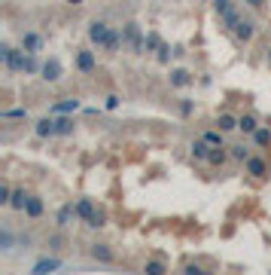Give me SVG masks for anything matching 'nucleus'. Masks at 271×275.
<instances>
[{
  "label": "nucleus",
  "instance_id": "obj_7",
  "mask_svg": "<svg viewBox=\"0 0 271 275\" xmlns=\"http://www.w3.org/2000/svg\"><path fill=\"white\" fill-rule=\"evenodd\" d=\"M76 217H80L76 205H73V202H64V205L58 208V214H55V226H58V229H67V226H70Z\"/></svg>",
  "mask_w": 271,
  "mask_h": 275
},
{
  "label": "nucleus",
  "instance_id": "obj_2",
  "mask_svg": "<svg viewBox=\"0 0 271 275\" xmlns=\"http://www.w3.org/2000/svg\"><path fill=\"white\" fill-rule=\"evenodd\" d=\"M122 37H125V46H128L134 55H143V52H146V37H143V31H140L137 22H128V25L122 28Z\"/></svg>",
  "mask_w": 271,
  "mask_h": 275
},
{
  "label": "nucleus",
  "instance_id": "obj_37",
  "mask_svg": "<svg viewBox=\"0 0 271 275\" xmlns=\"http://www.w3.org/2000/svg\"><path fill=\"white\" fill-rule=\"evenodd\" d=\"M265 61H268V67H271V46L265 49Z\"/></svg>",
  "mask_w": 271,
  "mask_h": 275
},
{
  "label": "nucleus",
  "instance_id": "obj_14",
  "mask_svg": "<svg viewBox=\"0 0 271 275\" xmlns=\"http://www.w3.org/2000/svg\"><path fill=\"white\" fill-rule=\"evenodd\" d=\"M189 153H192V159H195V162H207L210 144H207L204 138H195V141H192V147H189Z\"/></svg>",
  "mask_w": 271,
  "mask_h": 275
},
{
  "label": "nucleus",
  "instance_id": "obj_38",
  "mask_svg": "<svg viewBox=\"0 0 271 275\" xmlns=\"http://www.w3.org/2000/svg\"><path fill=\"white\" fill-rule=\"evenodd\" d=\"M64 4H83V0H64Z\"/></svg>",
  "mask_w": 271,
  "mask_h": 275
},
{
  "label": "nucleus",
  "instance_id": "obj_33",
  "mask_svg": "<svg viewBox=\"0 0 271 275\" xmlns=\"http://www.w3.org/2000/svg\"><path fill=\"white\" fill-rule=\"evenodd\" d=\"M10 199H13V187L4 180L0 184V205H10Z\"/></svg>",
  "mask_w": 271,
  "mask_h": 275
},
{
  "label": "nucleus",
  "instance_id": "obj_20",
  "mask_svg": "<svg viewBox=\"0 0 271 275\" xmlns=\"http://www.w3.org/2000/svg\"><path fill=\"white\" fill-rule=\"evenodd\" d=\"M256 129H259V120H256L253 113H241V116H238V132H244V135H253Z\"/></svg>",
  "mask_w": 271,
  "mask_h": 275
},
{
  "label": "nucleus",
  "instance_id": "obj_23",
  "mask_svg": "<svg viewBox=\"0 0 271 275\" xmlns=\"http://www.w3.org/2000/svg\"><path fill=\"white\" fill-rule=\"evenodd\" d=\"M201 138H204L210 147H225V132H219V129H207Z\"/></svg>",
  "mask_w": 271,
  "mask_h": 275
},
{
  "label": "nucleus",
  "instance_id": "obj_39",
  "mask_svg": "<svg viewBox=\"0 0 271 275\" xmlns=\"http://www.w3.org/2000/svg\"><path fill=\"white\" fill-rule=\"evenodd\" d=\"M204 4H213V0H204Z\"/></svg>",
  "mask_w": 271,
  "mask_h": 275
},
{
  "label": "nucleus",
  "instance_id": "obj_21",
  "mask_svg": "<svg viewBox=\"0 0 271 275\" xmlns=\"http://www.w3.org/2000/svg\"><path fill=\"white\" fill-rule=\"evenodd\" d=\"M80 110V98H61L58 104H52V113H76Z\"/></svg>",
  "mask_w": 271,
  "mask_h": 275
},
{
  "label": "nucleus",
  "instance_id": "obj_28",
  "mask_svg": "<svg viewBox=\"0 0 271 275\" xmlns=\"http://www.w3.org/2000/svg\"><path fill=\"white\" fill-rule=\"evenodd\" d=\"M0 120H7V123H13V120H28V110H25V107H13V110H4V113H0Z\"/></svg>",
  "mask_w": 271,
  "mask_h": 275
},
{
  "label": "nucleus",
  "instance_id": "obj_8",
  "mask_svg": "<svg viewBox=\"0 0 271 275\" xmlns=\"http://www.w3.org/2000/svg\"><path fill=\"white\" fill-rule=\"evenodd\" d=\"M168 83H171V89H186V86L195 83V76H192V70H186V67H177V70H171Z\"/></svg>",
  "mask_w": 271,
  "mask_h": 275
},
{
  "label": "nucleus",
  "instance_id": "obj_10",
  "mask_svg": "<svg viewBox=\"0 0 271 275\" xmlns=\"http://www.w3.org/2000/svg\"><path fill=\"white\" fill-rule=\"evenodd\" d=\"M43 214H46V202H43V196L31 193V199H28V208H25V217H31V220H40Z\"/></svg>",
  "mask_w": 271,
  "mask_h": 275
},
{
  "label": "nucleus",
  "instance_id": "obj_11",
  "mask_svg": "<svg viewBox=\"0 0 271 275\" xmlns=\"http://www.w3.org/2000/svg\"><path fill=\"white\" fill-rule=\"evenodd\" d=\"M40 76H43L46 83H58L61 80V61L58 58H46L43 67H40Z\"/></svg>",
  "mask_w": 271,
  "mask_h": 275
},
{
  "label": "nucleus",
  "instance_id": "obj_24",
  "mask_svg": "<svg viewBox=\"0 0 271 275\" xmlns=\"http://www.w3.org/2000/svg\"><path fill=\"white\" fill-rule=\"evenodd\" d=\"M238 22H241V10H238V7H235V10H231V13H225V16L219 19V25H222V28H225L228 34H231V28H235Z\"/></svg>",
  "mask_w": 271,
  "mask_h": 275
},
{
  "label": "nucleus",
  "instance_id": "obj_15",
  "mask_svg": "<svg viewBox=\"0 0 271 275\" xmlns=\"http://www.w3.org/2000/svg\"><path fill=\"white\" fill-rule=\"evenodd\" d=\"M22 49H25V52H40V49H43V37L37 34V31L22 34Z\"/></svg>",
  "mask_w": 271,
  "mask_h": 275
},
{
  "label": "nucleus",
  "instance_id": "obj_9",
  "mask_svg": "<svg viewBox=\"0 0 271 275\" xmlns=\"http://www.w3.org/2000/svg\"><path fill=\"white\" fill-rule=\"evenodd\" d=\"M228 162H231L228 147H210V156H207V165L210 168H225Z\"/></svg>",
  "mask_w": 271,
  "mask_h": 275
},
{
  "label": "nucleus",
  "instance_id": "obj_3",
  "mask_svg": "<svg viewBox=\"0 0 271 275\" xmlns=\"http://www.w3.org/2000/svg\"><path fill=\"white\" fill-rule=\"evenodd\" d=\"M244 171H247L250 177H256V180H268V177H271V162H268V156L253 153L250 159L244 162Z\"/></svg>",
  "mask_w": 271,
  "mask_h": 275
},
{
  "label": "nucleus",
  "instance_id": "obj_5",
  "mask_svg": "<svg viewBox=\"0 0 271 275\" xmlns=\"http://www.w3.org/2000/svg\"><path fill=\"white\" fill-rule=\"evenodd\" d=\"M76 70H80V73H95L98 70V55L89 46L76 49Z\"/></svg>",
  "mask_w": 271,
  "mask_h": 275
},
{
  "label": "nucleus",
  "instance_id": "obj_35",
  "mask_svg": "<svg viewBox=\"0 0 271 275\" xmlns=\"http://www.w3.org/2000/svg\"><path fill=\"white\" fill-rule=\"evenodd\" d=\"M61 245H64V235H61V232H55L52 239H49V248H61Z\"/></svg>",
  "mask_w": 271,
  "mask_h": 275
},
{
  "label": "nucleus",
  "instance_id": "obj_26",
  "mask_svg": "<svg viewBox=\"0 0 271 275\" xmlns=\"http://www.w3.org/2000/svg\"><path fill=\"white\" fill-rule=\"evenodd\" d=\"M177 113L183 116V120H189V116L195 113V101H192V98H180L177 101Z\"/></svg>",
  "mask_w": 271,
  "mask_h": 275
},
{
  "label": "nucleus",
  "instance_id": "obj_36",
  "mask_svg": "<svg viewBox=\"0 0 271 275\" xmlns=\"http://www.w3.org/2000/svg\"><path fill=\"white\" fill-rule=\"evenodd\" d=\"M119 101H122L119 95H110V98H107V107H110V110H116V107H119Z\"/></svg>",
  "mask_w": 271,
  "mask_h": 275
},
{
  "label": "nucleus",
  "instance_id": "obj_27",
  "mask_svg": "<svg viewBox=\"0 0 271 275\" xmlns=\"http://www.w3.org/2000/svg\"><path fill=\"white\" fill-rule=\"evenodd\" d=\"M143 272H149V275H162V272H168V266H165V260H146L143 263Z\"/></svg>",
  "mask_w": 271,
  "mask_h": 275
},
{
  "label": "nucleus",
  "instance_id": "obj_18",
  "mask_svg": "<svg viewBox=\"0 0 271 275\" xmlns=\"http://www.w3.org/2000/svg\"><path fill=\"white\" fill-rule=\"evenodd\" d=\"M55 132H58L61 138H67V135L76 132V123H73V116H70V113H61L58 120H55Z\"/></svg>",
  "mask_w": 271,
  "mask_h": 275
},
{
  "label": "nucleus",
  "instance_id": "obj_32",
  "mask_svg": "<svg viewBox=\"0 0 271 275\" xmlns=\"http://www.w3.org/2000/svg\"><path fill=\"white\" fill-rule=\"evenodd\" d=\"M244 4H247L253 13H259V16H262V13H268V0H244Z\"/></svg>",
  "mask_w": 271,
  "mask_h": 275
},
{
  "label": "nucleus",
  "instance_id": "obj_22",
  "mask_svg": "<svg viewBox=\"0 0 271 275\" xmlns=\"http://www.w3.org/2000/svg\"><path fill=\"white\" fill-rule=\"evenodd\" d=\"M58 266H61L58 257H43V260H37V263H34V272L40 275V272H52V269H58Z\"/></svg>",
  "mask_w": 271,
  "mask_h": 275
},
{
  "label": "nucleus",
  "instance_id": "obj_29",
  "mask_svg": "<svg viewBox=\"0 0 271 275\" xmlns=\"http://www.w3.org/2000/svg\"><path fill=\"white\" fill-rule=\"evenodd\" d=\"M210 7H213V13H216L219 19H222L225 13H231V10H235V4H231V0H213Z\"/></svg>",
  "mask_w": 271,
  "mask_h": 275
},
{
  "label": "nucleus",
  "instance_id": "obj_13",
  "mask_svg": "<svg viewBox=\"0 0 271 275\" xmlns=\"http://www.w3.org/2000/svg\"><path fill=\"white\" fill-rule=\"evenodd\" d=\"M219 132H238V116L235 113H228V110H222V113H216V123H213Z\"/></svg>",
  "mask_w": 271,
  "mask_h": 275
},
{
  "label": "nucleus",
  "instance_id": "obj_6",
  "mask_svg": "<svg viewBox=\"0 0 271 275\" xmlns=\"http://www.w3.org/2000/svg\"><path fill=\"white\" fill-rule=\"evenodd\" d=\"M89 257H92L95 263H104V266L116 263V251H113L107 242H95V245H89Z\"/></svg>",
  "mask_w": 271,
  "mask_h": 275
},
{
  "label": "nucleus",
  "instance_id": "obj_4",
  "mask_svg": "<svg viewBox=\"0 0 271 275\" xmlns=\"http://www.w3.org/2000/svg\"><path fill=\"white\" fill-rule=\"evenodd\" d=\"M256 31H259V28H256V22H253V19H244V16H241V22H238L235 28H231V37H235L238 43H250L253 37H256Z\"/></svg>",
  "mask_w": 271,
  "mask_h": 275
},
{
  "label": "nucleus",
  "instance_id": "obj_17",
  "mask_svg": "<svg viewBox=\"0 0 271 275\" xmlns=\"http://www.w3.org/2000/svg\"><path fill=\"white\" fill-rule=\"evenodd\" d=\"M76 211H80V220H83V223H89V220L95 217L98 205H95V199H89V196H83V199L76 202Z\"/></svg>",
  "mask_w": 271,
  "mask_h": 275
},
{
  "label": "nucleus",
  "instance_id": "obj_1",
  "mask_svg": "<svg viewBox=\"0 0 271 275\" xmlns=\"http://www.w3.org/2000/svg\"><path fill=\"white\" fill-rule=\"evenodd\" d=\"M89 43L98 46L101 52L116 55L125 46V37H122V28H110L107 22H92L89 25Z\"/></svg>",
  "mask_w": 271,
  "mask_h": 275
},
{
  "label": "nucleus",
  "instance_id": "obj_12",
  "mask_svg": "<svg viewBox=\"0 0 271 275\" xmlns=\"http://www.w3.org/2000/svg\"><path fill=\"white\" fill-rule=\"evenodd\" d=\"M34 135H37V138H43V141H46V138H55V135H58V132H55V120H52V116H43V120H37V123H34Z\"/></svg>",
  "mask_w": 271,
  "mask_h": 275
},
{
  "label": "nucleus",
  "instance_id": "obj_19",
  "mask_svg": "<svg viewBox=\"0 0 271 275\" xmlns=\"http://www.w3.org/2000/svg\"><path fill=\"white\" fill-rule=\"evenodd\" d=\"M228 153H231V162H241V165L253 156V150H250L247 144H231V147H228Z\"/></svg>",
  "mask_w": 271,
  "mask_h": 275
},
{
  "label": "nucleus",
  "instance_id": "obj_25",
  "mask_svg": "<svg viewBox=\"0 0 271 275\" xmlns=\"http://www.w3.org/2000/svg\"><path fill=\"white\" fill-rule=\"evenodd\" d=\"M253 144H256V147H271V129L259 126V129L253 132Z\"/></svg>",
  "mask_w": 271,
  "mask_h": 275
},
{
  "label": "nucleus",
  "instance_id": "obj_31",
  "mask_svg": "<svg viewBox=\"0 0 271 275\" xmlns=\"http://www.w3.org/2000/svg\"><path fill=\"white\" fill-rule=\"evenodd\" d=\"M86 226H92V229H101V226H107V211H104V208H98V211H95V217H92Z\"/></svg>",
  "mask_w": 271,
  "mask_h": 275
},
{
  "label": "nucleus",
  "instance_id": "obj_30",
  "mask_svg": "<svg viewBox=\"0 0 271 275\" xmlns=\"http://www.w3.org/2000/svg\"><path fill=\"white\" fill-rule=\"evenodd\" d=\"M162 46H165V40L159 34H146V52H159Z\"/></svg>",
  "mask_w": 271,
  "mask_h": 275
},
{
  "label": "nucleus",
  "instance_id": "obj_34",
  "mask_svg": "<svg viewBox=\"0 0 271 275\" xmlns=\"http://www.w3.org/2000/svg\"><path fill=\"white\" fill-rule=\"evenodd\" d=\"M171 55H174V52H171V46H168V43H165V46H162V49L156 52V58H159L162 64H168V61H171Z\"/></svg>",
  "mask_w": 271,
  "mask_h": 275
},
{
  "label": "nucleus",
  "instance_id": "obj_16",
  "mask_svg": "<svg viewBox=\"0 0 271 275\" xmlns=\"http://www.w3.org/2000/svg\"><path fill=\"white\" fill-rule=\"evenodd\" d=\"M28 199H31V193L19 187V190H13V199H10V205H7V208H13V211L25 214V208H28Z\"/></svg>",
  "mask_w": 271,
  "mask_h": 275
}]
</instances>
